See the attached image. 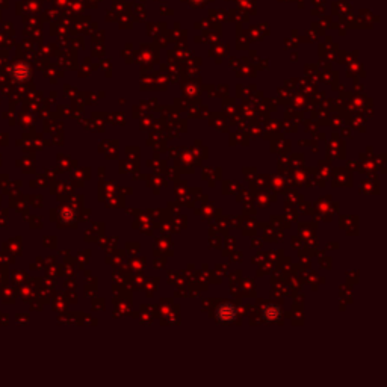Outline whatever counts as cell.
<instances>
[{
    "mask_svg": "<svg viewBox=\"0 0 387 387\" xmlns=\"http://www.w3.org/2000/svg\"><path fill=\"white\" fill-rule=\"evenodd\" d=\"M280 318H281V310H280V307H277V305L269 304L263 309V319L272 322V321H278Z\"/></svg>",
    "mask_w": 387,
    "mask_h": 387,
    "instance_id": "2",
    "label": "cell"
},
{
    "mask_svg": "<svg viewBox=\"0 0 387 387\" xmlns=\"http://www.w3.org/2000/svg\"><path fill=\"white\" fill-rule=\"evenodd\" d=\"M236 315H238L236 307H235L233 304H230V302L221 304L219 307L216 309V312H215L216 319L221 321V322H233V321L236 319Z\"/></svg>",
    "mask_w": 387,
    "mask_h": 387,
    "instance_id": "1",
    "label": "cell"
}]
</instances>
